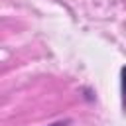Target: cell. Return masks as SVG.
I'll return each mask as SVG.
<instances>
[{
	"label": "cell",
	"instance_id": "6da1fadb",
	"mask_svg": "<svg viewBox=\"0 0 126 126\" xmlns=\"http://www.w3.org/2000/svg\"><path fill=\"white\" fill-rule=\"evenodd\" d=\"M120 85H122V96H124V102H126V65L120 69Z\"/></svg>",
	"mask_w": 126,
	"mask_h": 126
},
{
	"label": "cell",
	"instance_id": "7a4b0ae2",
	"mask_svg": "<svg viewBox=\"0 0 126 126\" xmlns=\"http://www.w3.org/2000/svg\"><path fill=\"white\" fill-rule=\"evenodd\" d=\"M69 124V120H63V122H55V124H51V126H67Z\"/></svg>",
	"mask_w": 126,
	"mask_h": 126
}]
</instances>
